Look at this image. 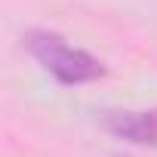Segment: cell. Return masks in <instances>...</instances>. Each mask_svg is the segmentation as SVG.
Wrapping results in <instances>:
<instances>
[{
  "label": "cell",
  "mask_w": 157,
  "mask_h": 157,
  "mask_svg": "<svg viewBox=\"0 0 157 157\" xmlns=\"http://www.w3.org/2000/svg\"><path fill=\"white\" fill-rule=\"evenodd\" d=\"M22 43H25L28 56L62 86H86V83H96V80H102V77L108 74L102 59H96L83 46L71 43L59 31L31 28L22 37Z\"/></svg>",
  "instance_id": "cell-1"
},
{
  "label": "cell",
  "mask_w": 157,
  "mask_h": 157,
  "mask_svg": "<svg viewBox=\"0 0 157 157\" xmlns=\"http://www.w3.org/2000/svg\"><path fill=\"white\" fill-rule=\"evenodd\" d=\"M102 126L129 145L142 148H157V108H120V111H105Z\"/></svg>",
  "instance_id": "cell-2"
},
{
  "label": "cell",
  "mask_w": 157,
  "mask_h": 157,
  "mask_svg": "<svg viewBox=\"0 0 157 157\" xmlns=\"http://www.w3.org/2000/svg\"><path fill=\"white\" fill-rule=\"evenodd\" d=\"M117 157H123V154H117Z\"/></svg>",
  "instance_id": "cell-3"
}]
</instances>
